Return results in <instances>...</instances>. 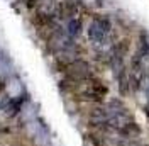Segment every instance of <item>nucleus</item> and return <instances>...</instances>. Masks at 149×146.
Instances as JSON below:
<instances>
[{
    "label": "nucleus",
    "instance_id": "obj_1",
    "mask_svg": "<svg viewBox=\"0 0 149 146\" xmlns=\"http://www.w3.org/2000/svg\"><path fill=\"white\" fill-rule=\"evenodd\" d=\"M83 85V88H81V97H83L85 100H92V102H102L105 97H107V93H109V88L103 85L102 80H98V78H95L92 77L88 82L81 83Z\"/></svg>",
    "mask_w": 149,
    "mask_h": 146
},
{
    "label": "nucleus",
    "instance_id": "obj_2",
    "mask_svg": "<svg viewBox=\"0 0 149 146\" xmlns=\"http://www.w3.org/2000/svg\"><path fill=\"white\" fill-rule=\"evenodd\" d=\"M110 20L107 17H97L92 22V26L88 29V36L92 39V43L95 44H103L107 41V37L110 34Z\"/></svg>",
    "mask_w": 149,
    "mask_h": 146
},
{
    "label": "nucleus",
    "instance_id": "obj_3",
    "mask_svg": "<svg viewBox=\"0 0 149 146\" xmlns=\"http://www.w3.org/2000/svg\"><path fill=\"white\" fill-rule=\"evenodd\" d=\"M80 32H81V20L78 17L70 19L68 26H66V34L70 37H76V36H80Z\"/></svg>",
    "mask_w": 149,
    "mask_h": 146
},
{
    "label": "nucleus",
    "instance_id": "obj_4",
    "mask_svg": "<svg viewBox=\"0 0 149 146\" xmlns=\"http://www.w3.org/2000/svg\"><path fill=\"white\" fill-rule=\"evenodd\" d=\"M3 109V104H2V102H0V110Z\"/></svg>",
    "mask_w": 149,
    "mask_h": 146
},
{
    "label": "nucleus",
    "instance_id": "obj_5",
    "mask_svg": "<svg viewBox=\"0 0 149 146\" xmlns=\"http://www.w3.org/2000/svg\"><path fill=\"white\" fill-rule=\"evenodd\" d=\"M142 146H148V145H142Z\"/></svg>",
    "mask_w": 149,
    "mask_h": 146
}]
</instances>
